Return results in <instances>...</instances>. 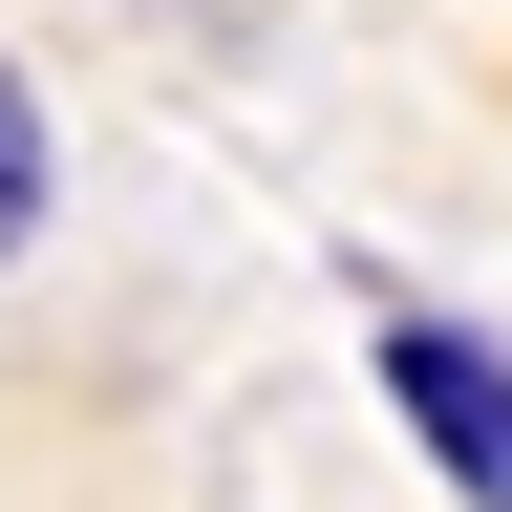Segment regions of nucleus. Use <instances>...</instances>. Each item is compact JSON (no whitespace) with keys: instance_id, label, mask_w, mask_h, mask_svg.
<instances>
[{"instance_id":"nucleus-1","label":"nucleus","mask_w":512,"mask_h":512,"mask_svg":"<svg viewBox=\"0 0 512 512\" xmlns=\"http://www.w3.org/2000/svg\"><path fill=\"white\" fill-rule=\"evenodd\" d=\"M384 427L448 470V512H512V342L491 320H448V299H384Z\"/></svg>"},{"instance_id":"nucleus-2","label":"nucleus","mask_w":512,"mask_h":512,"mask_svg":"<svg viewBox=\"0 0 512 512\" xmlns=\"http://www.w3.org/2000/svg\"><path fill=\"white\" fill-rule=\"evenodd\" d=\"M43 214H64V128H43V86L0 64V278L43 256Z\"/></svg>"}]
</instances>
